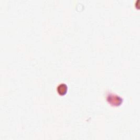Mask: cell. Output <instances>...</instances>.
I'll list each match as a JSON object with an SVG mask.
<instances>
[{
	"label": "cell",
	"instance_id": "1",
	"mask_svg": "<svg viewBox=\"0 0 140 140\" xmlns=\"http://www.w3.org/2000/svg\"><path fill=\"white\" fill-rule=\"evenodd\" d=\"M67 90V88L66 85L64 84H60L58 87V91L60 95H64L65 93H66V91Z\"/></svg>",
	"mask_w": 140,
	"mask_h": 140
}]
</instances>
